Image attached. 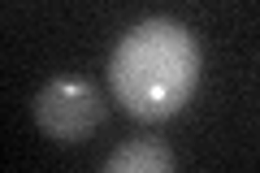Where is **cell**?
<instances>
[{
	"instance_id": "6da1fadb",
	"label": "cell",
	"mask_w": 260,
	"mask_h": 173,
	"mask_svg": "<svg viewBox=\"0 0 260 173\" xmlns=\"http://www.w3.org/2000/svg\"><path fill=\"white\" fill-rule=\"evenodd\" d=\"M200 44L174 18L130 26L109 61V91L135 121H165L195 95Z\"/></svg>"
},
{
	"instance_id": "3957f363",
	"label": "cell",
	"mask_w": 260,
	"mask_h": 173,
	"mask_svg": "<svg viewBox=\"0 0 260 173\" xmlns=\"http://www.w3.org/2000/svg\"><path fill=\"white\" fill-rule=\"evenodd\" d=\"M104 173H174V156L156 139H130V143L113 147Z\"/></svg>"
},
{
	"instance_id": "7a4b0ae2",
	"label": "cell",
	"mask_w": 260,
	"mask_h": 173,
	"mask_svg": "<svg viewBox=\"0 0 260 173\" xmlns=\"http://www.w3.org/2000/svg\"><path fill=\"white\" fill-rule=\"evenodd\" d=\"M35 121L56 143H78L104 121V100L87 78H52L35 95Z\"/></svg>"
}]
</instances>
